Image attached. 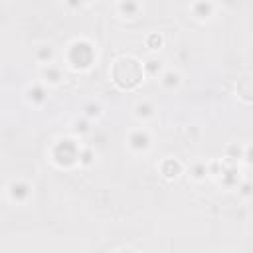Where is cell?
Listing matches in <instances>:
<instances>
[{"label":"cell","mask_w":253,"mask_h":253,"mask_svg":"<svg viewBox=\"0 0 253 253\" xmlns=\"http://www.w3.org/2000/svg\"><path fill=\"white\" fill-rule=\"evenodd\" d=\"M158 172H160V176L166 178V180H178L180 174H184V164H182L178 158H174V156H166V158L158 164Z\"/></svg>","instance_id":"obj_7"},{"label":"cell","mask_w":253,"mask_h":253,"mask_svg":"<svg viewBox=\"0 0 253 253\" xmlns=\"http://www.w3.org/2000/svg\"><path fill=\"white\" fill-rule=\"evenodd\" d=\"M158 81H160L162 89H166V91H178L182 87V81L184 79H182V73L178 69H164L162 75L158 77Z\"/></svg>","instance_id":"obj_10"},{"label":"cell","mask_w":253,"mask_h":253,"mask_svg":"<svg viewBox=\"0 0 253 253\" xmlns=\"http://www.w3.org/2000/svg\"><path fill=\"white\" fill-rule=\"evenodd\" d=\"M144 42H146V47H148L150 51H158V49L164 45V38H162L158 32H150Z\"/></svg>","instance_id":"obj_20"},{"label":"cell","mask_w":253,"mask_h":253,"mask_svg":"<svg viewBox=\"0 0 253 253\" xmlns=\"http://www.w3.org/2000/svg\"><path fill=\"white\" fill-rule=\"evenodd\" d=\"M103 105L101 103H97V101H89V103H85L83 105V113H81V117H85L89 123H93V121H99L101 117H103Z\"/></svg>","instance_id":"obj_16"},{"label":"cell","mask_w":253,"mask_h":253,"mask_svg":"<svg viewBox=\"0 0 253 253\" xmlns=\"http://www.w3.org/2000/svg\"><path fill=\"white\" fill-rule=\"evenodd\" d=\"M117 253H136L134 249H130V247H123V249H119Z\"/></svg>","instance_id":"obj_22"},{"label":"cell","mask_w":253,"mask_h":253,"mask_svg":"<svg viewBox=\"0 0 253 253\" xmlns=\"http://www.w3.org/2000/svg\"><path fill=\"white\" fill-rule=\"evenodd\" d=\"M65 61L73 71H87L97 61V45L87 38H75L65 49Z\"/></svg>","instance_id":"obj_1"},{"label":"cell","mask_w":253,"mask_h":253,"mask_svg":"<svg viewBox=\"0 0 253 253\" xmlns=\"http://www.w3.org/2000/svg\"><path fill=\"white\" fill-rule=\"evenodd\" d=\"M126 146H128L134 154H144V152H148L150 146H152V134H150V130L144 128V126L130 130L128 136H126Z\"/></svg>","instance_id":"obj_4"},{"label":"cell","mask_w":253,"mask_h":253,"mask_svg":"<svg viewBox=\"0 0 253 253\" xmlns=\"http://www.w3.org/2000/svg\"><path fill=\"white\" fill-rule=\"evenodd\" d=\"M81 144L77 142L75 136H61L57 138L51 148H49V160L57 168H73L77 166V156H79Z\"/></svg>","instance_id":"obj_2"},{"label":"cell","mask_w":253,"mask_h":253,"mask_svg":"<svg viewBox=\"0 0 253 253\" xmlns=\"http://www.w3.org/2000/svg\"><path fill=\"white\" fill-rule=\"evenodd\" d=\"M132 113H134V119H136V121L148 123V121H152V119L156 117V105H154L152 101L142 99V101H138V103L132 107Z\"/></svg>","instance_id":"obj_11"},{"label":"cell","mask_w":253,"mask_h":253,"mask_svg":"<svg viewBox=\"0 0 253 253\" xmlns=\"http://www.w3.org/2000/svg\"><path fill=\"white\" fill-rule=\"evenodd\" d=\"M24 99L28 105L32 107H42L43 103H47L49 99V93H47V87L38 81V83H30L26 89H24Z\"/></svg>","instance_id":"obj_5"},{"label":"cell","mask_w":253,"mask_h":253,"mask_svg":"<svg viewBox=\"0 0 253 253\" xmlns=\"http://www.w3.org/2000/svg\"><path fill=\"white\" fill-rule=\"evenodd\" d=\"M91 130H93V126H91V123H89L85 117H77V119L71 121V132H73L75 138H77V136L83 138V136L91 134Z\"/></svg>","instance_id":"obj_17"},{"label":"cell","mask_w":253,"mask_h":253,"mask_svg":"<svg viewBox=\"0 0 253 253\" xmlns=\"http://www.w3.org/2000/svg\"><path fill=\"white\" fill-rule=\"evenodd\" d=\"M215 180H217L219 186H223V188H227V190L237 188V184L241 182L237 164H229V162L223 160V168H221V172H219V176H217Z\"/></svg>","instance_id":"obj_6"},{"label":"cell","mask_w":253,"mask_h":253,"mask_svg":"<svg viewBox=\"0 0 253 253\" xmlns=\"http://www.w3.org/2000/svg\"><path fill=\"white\" fill-rule=\"evenodd\" d=\"M34 57H36V61L40 63V67H43V65L55 63L57 51H55V47H53L51 43H40V45L36 47V51H34Z\"/></svg>","instance_id":"obj_13"},{"label":"cell","mask_w":253,"mask_h":253,"mask_svg":"<svg viewBox=\"0 0 253 253\" xmlns=\"http://www.w3.org/2000/svg\"><path fill=\"white\" fill-rule=\"evenodd\" d=\"M243 150H245V146L241 148L239 144H227V148H225V162H229V164H237V160L239 158H243Z\"/></svg>","instance_id":"obj_19"},{"label":"cell","mask_w":253,"mask_h":253,"mask_svg":"<svg viewBox=\"0 0 253 253\" xmlns=\"http://www.w3.org/2000/svg\"><path fill=\"white\" fill-rule=\"evenodd\" d=\"M6 196L12 204H26L34 196V186L24 178H14L6 186Z\"/></svg>","instance_id":"obj_3"},{"label":"cell","mask_w":253,"mask_h":253,"mask_svg":"<svg viewBox=\"0 0 253 253\" xmlns=\"http://www.w3.org/2000/svg\"><path fill=\"white\" fill-rule=\"evenodd\" d=\"M97 160V150L93 146H81L79 148V156H77V166L81 168H89L93 166Z\"/></svg>","instance_id":"obj_18"},{"label":"cell","mask_w":253,"mask_h":253,"mask_svg":"<svg viewBox=\"0 0 253 253\" xmlns=\"http://www.w3.org/2000/svg\"><path fill=\"white\" fill-rule=\"evenodd\" d=\"M215 10H217V4L215 2H192L190 4V12H192V16L196 18V20H200V22H206V20H210L213 14H215Z\"/></svg>","instance_id":"obj_9"},{"label":"cell","mask_w":253,"mask_h":253,"mask_svg":"<svg viewBox=\"0 0 253 253\" xmlns=\"http://www.w3.org/2000/svg\"><path fill=\"white\" fill-rule=\"evenodd\" d=\"M115 10L121 18H128V20H134L138 18L140 10H142V4L140 2H134V0H121L115 4Z\"/></svg>","instance_id":"obj_12"},{"label":"cell","mask_w":253,"mask_h":253,"mask_svg":"<svg viewBox=\"0 0 253 253\" xmlns=\"http://www.w3.org/2000/svg\"><path fill=\"white\" fill-rule=\"evenodd\" d=\"M164 69H166V67H164V61H162L160 57H156V55L146 57L144 63H142V73H144L146 77H160Z\"/></svg>","instance_id":"obj_14"},{"label":"cell","mask_w":253,"mask_h":253,"mask_svg":"<svg viewBox=\"0 0 253 253\" xmlns=\"http://www.w3.org/2000/svg\"><path fill=\"white\" fill-rule=\"evenodd\" d=\"M40 79L45 87H57L63 81V69L57 63H49L40 67Z\"/></svg>","instance_id":"obj_8"},{"label":"cell","mask_w":253,"mask_h":253,"mask_svg":"<svg viewBox=\"0 0 253 253\" xmlns=\"http://www.w3.org/2000/svg\"><path fill=\"white\" fill-rule=\"evenodd\" d=\"M237 194H239L243 200H249V198H251V184H249L247 180H241V182L237 184Z\"/></svg>","instance_id":"obj_21"},{"label":"cell","mask_w":253,"mask_h":253,"mask_svg":"<svg viewBox=\"0 0 253 253\" xmlns=\"http://www.w3.org/2000/svg\"><path fill=\"white\" fill-rule=\"evenodd\" d=\"M188 176H190L192 182H204V180H208L210 178L208 176V162H202V160L192 162L190 168H188Z\"/></svg>","instance_id":"obj_15"}]
</instances>
